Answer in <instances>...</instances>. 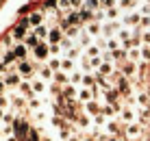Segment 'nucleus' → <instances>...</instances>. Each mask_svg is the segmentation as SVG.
I'll list each match as a JSON object with an SVG mask.
<instances>
[{"label":"nucleus","mask_w":150,"mask_h":141,"mask_svg":"<svg viewBox=\"0 0 150 141\" xmlns=\"http://www.w3.org/2000/svg\"><path fill=\"white\" fill-rule=\"evenodd\" d=\"M41 141H52V137H41Z\"/></svg>","instance_id":"55"},{"label":"nucleus","mask_w":150,"mask_h":141,"mask_svg":"<svg viewBox=\"0 0 150 141\" xmlns=\"http://www.w3.org/2000/svg\"><path fill=\"white\" fill-rule=\"evenodd\" d=\"M39 41H41V39L33 33V30H30V33H26V37H24V44H26V48H35Z\"/></svg>","instance_id":"19"},{"label":"nucleus","mask_w":150,"mask_h":141,"mask_svg":"<svg viewBox=\"0 0 150 141\" xmlns=\"http://www.w3.org/2000/svg\"><path fill=\"white\" fill-rule=\"evenodd\" d=\"M41 22H44V15H41V13H33V15H28V18L24 20V24H26V26H33V28L41 26Z\"/></svg>","instance_id":"10"},{"label":"nucleus","mask_w":150,"mask_h":141,"mask_svg":"<svg viewBox=\"0 0 150 141\" xmlns=\"http://www.w3.org/2000/svg\"><path fill=\"white\" fill-rule=\"evenodd\" d=\"M30 87H33V96H44L46 93V80H41V78H35V80H30Z\"/></svg>","instance_id":"9"},{"label":"nucleus","mask_w":150,"mask_h":141,"mask_svg":"<svg viewBox=\"0 0 150 141\" xmlns=\"http://www.w3.org/2000/svg\"><path fill=\"white\" fill-rule=\"evenodd\" d=\"M48 67H50L52 72H61V59L52 56V59H50V63H48Z\"/></svg>","instance_id":"36"},{"label":"nucleus","mask_w":150,"mask_h":141,"mask_svg":"<svg viewBox=\"0 0 150 141\" xmlns=\"http://www.w3.org/2000/svg\"><path fill=\"white\" fill-rule=\"evenodd\" d=\"M89 63H91V70H98L102 63V54H98V56H89Z\"/></svg>","instance_id":"39"},{"label":"nucleus","mask_w":150,"mask_h":141,"mask_svg":"<svg viewBox=\"0 0 150 141\" xmlns=\"http://www.w3.org/2000/svg\"><path fill=\"white\" fill-rule=\"evenodd\" d=\"M52 76H54V72L50 70L48 65H46V67H41V70H39V78H41V80H52Z\"/></svg>","instance_id":"26"},{"label":"nucleus","mask_w":150,"mask_h":141,"mask_svg":"<svg viewBox=\"0 0 150 141\" xmlns=\"http://www.w3.org/2000/svg\"><path fill=\"white\" fill-rule=\"evenodd\" d=\"M0 109H2V111H4V109H9V98L4 96V93H0Z\"/></svg>","instance_id":"46"},{"label":"nucleus","mask_w":150,"mask_h":141,"mask_svg":"<svg viewBox=\"0 0 150 141\" xmlns=\"http://www.w3.org/2000/svg\"><path fill=\"white\" fill-rule=\"evenodd\" d=\"M4 87H7V85H4V80L0 78V93H4Z\"/></svg>","instance_id":"53"},{"label":"nucleus","mask_w":150,"mask_h":141,"mask_svg":"<svg viewBox=\"0 0 150 141\" xmlns=\"http://www.w3.org/2000/svg\"><path fill=\"white\" fill-rule=\"evenodd\" d=\"M105 13H107V20H115L117 15H120V9H117V7H111V9H105Z\"/></svg>","instance_id":"38"},{"label":"nucleus","mask_w":150,"mask_h":141,"mask_svg":"<svg viewBox=\"0 0 150 141\" xmlns=\"http://www.w3.org/2000/svg\"><path fill=\"white\" fill-rule=\"evenodd\" d=\"M126 135L131 139H135L137 135H139V126H137V124H126Z\"/></svg>","instance_id":"33"},{"label":"nucleus","mask_w":150,"mask_h":141,"mask_svg":"<svg viewBox=\"0 0 150 141\" xmlns=\"http://www.w3.org/2000/svg\"><path fill=\"white\" fill-rule=\"evenodd\" d=\"M26 44H15L13 46V54H15V59H20V61H24V56H26Z\"/></svg>","instance_id":"17"},{"label":"nucleus","mask_w":150,"mask_h":141,"mask_svg":"<svg viewBox=\"0 0 150 141\" xmlns=\"http://www.w3.org/2000/svg\"><path fill=\"white\" fill-rule=\"evenodd\" d=\"M57 4H59V9H63V11H68V9H72V2H70V0H59Z\"/></svg>","instance_id":"47"},{"label":"nucleus","mask_w":150,"mask_h":141,"mask_svg":"<svg viewBox=\"0 0 150 141\" xmlns=\"http://www.w3.org/2000/svg\"><path fill=\"white\" fill-rule=\"evenodd\" d=\"M98 54H102V48L98 44H91L89 48H85V56H98Z\"/></svg>","instance_id":"24"},{"label":"nucleus","mask_w":150,"mask_h":141,"mask_svg":"<svg viewBox=\"0 0 150 141\" xmlns=\"http://www.w3.org/2000/svg\"><path fill=\"white\" fill-rule=\"evenodd\" d=\"M33 33H35V35H37V37H39V39H44V41H46V39H48V28H46V26H44V24H41V26H37V28H33Z\"/></svg>","instance_id":"31"},{"label":"nucleus","mask_w":150,"mask_h":141,"mask_svg":"<svg viewBox=\"0 0 150 141\" xmlns=\"http://www.w3.org/2000/svg\"><path fill=\"white\" fill-rule=\"evenodd\" d=\"M91 41H94V37H91L87 30H81V33H79V44H81V48H89Z\"/></svg>","instance_id":"14"},{"label":"nucleus","mask_w":150,"mask_h":141,"mask_svg":"<svg viewBox=\"0 0 150 141\" xmlns=\"http://www.w3.org/2000/svg\"><path fill=\"white\" fill-rule=\"evenodd\" d=\"M117 117H120L124 124H133V122H135V113H133L131 106H122V109H120V115H117Z\"/></svg>","instance_id":"7"},{"label":"nucleus","mask_w":150,"mask_h":141,"mask_svg":"<svg viewBox=\"0 0 150 141\" xmlns=\"http://www.w3.org/2000/svg\"><path fill=\"white\" fill-rule=\"evenodd\" d=\"M4 65H7V63H4V61H0V74H7V70H4Z\"/></svg>","instance_id":"52"},{"label":"nucleus","mask_w":150,"mask_h":141,"mask_svg":"<svg viewBox=\"0 0 150 141\" xmlns=\"http://www.w3.org/2000/svg\"><path fill=\"white\" fill-rule=\"evenodd\" d=\"M52 80H57V82H61V85H65V82H70V76L65 74V72H54Z\"/></svg>","instance_id":"32"},{"label":"nucleus","mask_w":150,"mask_h":141,"mask_svg":"<svg viewBox=\"0 0 150 141\" xmlns=\"http://www.w3.org/2000/svg\"><path fill=\"white\" fill-rule=\"evenodd\" d=\"M70 85H83V76H85V72H81V70H74V72H70Z\"/></svg>","instance_id":"16"},{"label":"nucleus","mask_w":150,"mask_h":141,"mask_svg":"<svg viewBox=\"0 0 150 141\" xmlns=\"http://www.w3.org/2000/svg\"><path fill=\"white\" fill-rule=\"evenodd\" d=\"M137 7V0H120V9L122 11H131Z\"/></svg>","instance_id":"30"},{"label":"nucleus","mask_w":150,"mask_h":141,"mask_svg":"<svg viewBox=\"0 0 150 141\" xmlns=\"http://www.w3.org/2000/svg\"><path fill=\"white\" fill-rule=\"evenodd\" d=\"M117 91L122 93V96H131V85H128V80H126V76H122L120 80H117V87H115Z\"/></svg>","instance_id":"12"},{"label":"nucleus","mask_w":150,"mask_h":141,"mask_svg":"<svg viewBox=\"0 0 150 141\" xmlns=\"http://www.w3.org/2000/svg\"><path fill=\"white\" fill-rule=\"evenodd\" d=\"M122 22H124V26H126V28H131V26H139V22H142V13H139V11L126 13Z\"/></svg>","instance_id":"5"},{"label":"nucleus","mask_w":150,"mask_h":141,"mask_svg":"<svg viewBox=\"0 0 150 141\" xmlns=\"http://www.w3.org/2000/svg\"><path fill=\"white\" fill-rule=\"evenodd\" d=\"M61 39H63V30H61L59 26H52V28L48 30V39L46 41H48V44H59Z\"/></svg>","instance_id":"6"},{"label":"nucleus","mask_w":150,"mask_h":141,"mask_svg":"<svg viewBox=\"0 0 150 141\" xmlns=\"http://www.w3.org/2000/svg\"><path fill=\"white\" fill-rule=\"evenodd\" d=\"M139 28L148 30L150 28V15H142V22H139Z\"/></svg>","instance_id":"41"},{"label":"nucleus","mask_w":150,"mask_h":141,"mask_svg":"<svg viewBox=\"0 0 150 141\" xmlns=\"http://www.w3.org/2000/svg\"><path fill=\"white\" fill-rule=\"evenodd\" d=\"M2 115H4V111H2V109H0V122H2Z\"/></svg>","instance_id":"56"},{"label":"nucleus","mask_w":150,"mask_h":141,"mask_svg":"<svg viewBox=\"0 0 150 141\" xmlns=\"http://www.w3.org/2000/svg\"><path fill=\"white\" fill-rule=\"evenodd\" d=\"M20 91H22V93H26V96H33V87H30V82H28V80L20 82Z\"/></svg>","instance_id":"37"},{"label":"nucleus","mask_w":150,"mask_h":141,"mask_svg":"<svg viewBox=\"0 0 150 141\" xmlns=\"http://www.w3.org/2000/svg\"><path fill=\"white\" fill-rule=\"evenodd\" d=\"M48 50H50V54H59L61 46H59V44H48Z\"/></svg>","instance_id":"49"},{"label":"nucleus","mask_w":150,"mask_h":141,"mask_svg":"<svg viewBox=\"0 0 150 141\" xmlns=\"http://www.w3.org/2000/svg\"><path fill=\"white\" fill-rule=\"evenodd\" d=\"M11 102H13V109H22L24 106V98L22 96H11Z\"/></svg>","instance_id":"40"},{"label":"nucleus","mask_w":150,"mask_h":141,"mask_svg":"<svg viewBox=\"0 0 150 141\" xmlns=\"http://www.w3.org/2000/svg\"><path fill=\"white\" fill-rule=\"evenodd\" d=\"M68 141H81V139H79V137H76V135H72V137H70Z\"/></svg>","instance_id":"54"},{"label":"nucleus","mask_w":150,"mask_h":141,"mask_svg":"<svg viewBox=\"0 0 150 141\" xmlns=\"http://www.w3.org/2000/svg\"><path fill=\"white\" fill-rule=\"evenodd\" d=\"M4 85L7 87H20V82H22V78H20V74H18V70H9L7 74H4Z\"/></svg>","instance_id":"2"},{"label":"nucleus","mask_w":150,"mask_h":141,"mask_svg":"<svg viewBox=\"0 0 150 141\" xmlns=\"http://www.w3.org/2000/svg\"><path fill=\"white\" fill-rule=\"evenodd\" d=\"M4 63H13V61H15V54H13V50H9V52H4Z\"/></svg>","instance_id":"45"},{"label":"nucleus","mask_w":150,"mask_h":141,"mask_svg":"<svg viewBox=\"0 0 150 141\" xmlns=\"http://www.w3.org/2000/svg\"><path fill=\"white\" fill-rule=\"evenodd\" d=\"M26 37V24H20V26H15L13 28V39H24Z\"/></svg>","instance_id":"22"},{"label":"nucleus","mask_w":150,"mask_h":141,"mask_svg":"<svg viewBox=\"0 0 150 141\" xmlns=\"http://www.w3.org/2000/svg\"><path fill=\"white\" fill-rule=\"evenodd\" d=\"M87 33L89 35H100L102 33V26H100V22H87Z\"/></svg>","instance_id":"21"},{"label":"nucleus","mask_w":150,"mask_h":141,"mask_svg":"<svg viewBox=\"0 0 150 141\" xmlns=\"http://www.w3.org/2000/svg\"><path fill=\"white\" fill-rule=\"evenodd\" d=\"M100 7L102 9H111V7H115V0H100Z\"/></svg>","instance_id":"48"},{"label":"nucleus","mask_w":150,"mask_h":141,"mask_svg":"<svg viewBox=\"0 0 150 141\" xmlns=\"http://www.w3.org/2000/svg\"><path fill=\"white\" fill-rule=\"evenodd\" d=\"M85 9H89V11H98V9H102L100 7V0H85V4H83Z\"/></svg>","instance_id":"34"},{"label":"nucleus","mask_w":150,"mask_h":141,"mask_svg":"<svg viewBox=\"0 0 150 141\" xmlns=\"http://www.w3.org/2000/svg\"><path fill=\"white\" fill-rule=\"evenodd\" d=\"M109 54H111V61H126L128 59V54H126V50H124V48H117V50L109 52Z\"/></svg>","instance_id":"20"},{"label":"nucleus","mask_w":150,"mask_h":141,"mask_svg":"<svg viewBox=\"0 0 150 141\" xmlns=\"http://www.w3.org/2000/svg\"><path fill=\"white\" fill-rule=\"evenodd\" d=\"M81 15L79 13H68V18L63 20V28H68V26H81Z\"/></svg>","instance_id":"11"},{"label":"nucleus","mask_w":150,"mask_h":141,"mask_svg":"<svg viewBox=\"0 0 150 141\" xmlns=\"http://www.w3.org/2000/svg\"><path fill=\"white\" fill-rule=\"evenodd\" d=\"M70 2H72V7H74V9H83L85 0H70Z\"/></svg>","instance_id":"51"},{"label":"nucleus","mask_w":150,"mask_h":141,"mask_svg":"<svg viewBox=\"0 0 150 141\" xmlns=\"http://www.w3.org/2000/svg\"><path fill=\"white\" fill-rule=\"evenodd\" d=\"M133 74H135V63H133V61H131V63L126 65V70H124V76L128 78V76H133Z\"/></svg>","instance_id":"42"},{"label":"nucleus","mask_w":150,"mask_h":141,"mask_svg":"<svg viewBox=\"0 0 150 141\" xmlns=\"http://www.w3.org/2000/svg\"><path fill=\"white\" fill-rule=\"evenodd\" d=\"M105 126H107V133L109 135H117L120 133V126H117V122H113V119H107Z\"/></svg>","instance_id":"28"},{"label":"nucleus","mask_w":150,"mask_h":141,"mask_svg":"<svg viewBox=\"0 0 150 141\" xmlns=\"http://www.w3.org/2000/svg\"><path fill=\"white\" fill-rule=\"evenodd\" d=\"M94 85H96V78H94V76H89V74H85V76H83V87L91 89Z\"/></svg>","instance_id":"35"},{"label":"nucleus","mask_w":150,"mask_h":141,"mask_svg":"<svg viewBox=\"0 0 150 141\" xmlns=\"http://www.w3.org/2000/svg\"><path fill=\"white\" fill-rule=\"evenodd\" d=\"M85 113H87L89 117L100 115V113H102V104L98 102V100H89V102H85Z\"/></svg>","instance_id":"3"},{"label":"nucleus","mask_w":150,"mask_h":141,"mask_svg":"<svg viewBox=\"0 0 150 141\" xmlns=\"http://www.w3.org/2000/svg\"><path fill=\"white\" fill-rule=\"evenodd\" d=\"M48 54H50V50H48V41H39V44L33 48V59H35V61H44Z\"/></svg>","instance_id":"1"},{"label":"nucleus","mask_w":150,"mask_h":141,"mask_svg":"<svg viewBox=\"0 0 150 141\" xmlns=\"http://www.w3.org/2000/svg\"><path fill=\"white\" fill-rule=\"evenodd\" d=\"M107 41V48H109V52H113V50H117V48H120V39H117V37H107L105 39Z\"/></svg>","instance_id":"27"},{"label":"nucleus","mask_w":150,"mask_h":141,"mask_svg":"<svg viewBox=\"0 0 150 141\" xmlns=\"http://www.w3.org/2000/svg\"><path fill=\"white\" fill-rule=\"evenodd\" d=\"M33 65L28 63V61H20V65H18V74L20 76H24V78H33Z\"/></svg>","instance_id":"8"},{"label":"nucleus","mask_w":150,"mask_h":141,"mask_svg":"<svg viewBox=\"0 0 150 141\" xmlns=\"http://www.w3.org/2000/svg\"><path fill=\"white\" fill-rule=\"evenodd\" d=\"M148 102H150V98H148V93H146V91L137 93V106H139V109H146V106H148Z\"/></svg>","instance_id":"25"},{"label":"nucleus","mask_w":150,"mask_h":141,"mask_svg":"<svg viewBox=\"0 0 150 141\" xmlns=\"http://www.w3.org/2000/svg\"><path fill=\"white\" fill-rule=\"evenodd\" d=\"M79 124H81V126H85V128H87V126L91 124V117H89V115H81V117H79Z\"/></svg>","instance_id":"43"},{"label":"nucleus","mask_w":150,"mask_h":141,"mask_svg":"<svg viewBox=\"0 0 150 141\" xmlns=\"http://www.w3.org/2000/svg\"><path fill=\"white\" fill-rule=\"evenodd\" d=\"M102 24H105V22H102ZM117 30H120V24H117L115 20H107V24L102 26V33H105L107 37H115ZM102 33H100V35H102Z\"/></svg>","instance_id":"4"},{"label":"nucleus","mask_w":150,"mask_h":141,"mask_svg":"<svg viewBox=\"0 0 150 141\" xmlns=\"http://www.w3.org/2000/svg\"><path fill=\"white\" fill-rule=\"evenodd\" d=\"M61 72H65V74L74 72V59H70V56H63V59H61Z\"/></svg>","instance_id":"18"},{"label":"nucleus","mask_w":150,"mask_h":141,"mask_svg":"<svg viewBox=\"0 0 150 141\" xmlns=\"http://www.w3.org/2000/svg\"><path fill=\"white\" fill-rule=\"evenodd\" d=\"M15 122V117L11 115V113H4V115H2V124H13Z\"/></svg>","instance_id":"50"},{"label":"nucleus","mask_w":150,"mask_h":141,"mask_svg":"<svg viewBox=\"0 0 150 141\" xmlns=\"http://www.w3.org/2000/svg\"><path fill=\"white\" fill-rule=\"evenodd\" d=\"M98 74H102V76H107V78H109L111 74H113V63H111V61H102V63H100V67H98Z\"/></svg>","instance_id":"13"},{"label":"nucleus","mask_w":150,"mask_h":141,"mask_svg":"<svg viewBox=\"0 0 150 141\" xmlns=\"http://www.w3.org/2000/svg\"><path fill=\"white\" fill-rule=\"evenodd\" d=\"M128 61H133V63H137L139 59H142V48H128Z\"/></svg>","instance_id":"23"},{"label":"nucleus","mask_w":150,"mask_h":141,"mask_svg":"<svg viewBox=\"0 0 150 141\" xmlns=\"http://www.w3.org/2000/svg\"><path fill=\"white\" fill-rule=\"evenodd\" d=\"M59 46H61V48H63L65 52H70L72 48H76V46H74V41H72V37H63V39L59 41Z\"/></svg>","instance_id":"29"},{"label":"nucleus","mask_w":150,"mask_h":141,"mask_svg":"<svg viewBox=\"0 0 150 141\" xmlns=\"http://www.w3.org/2000/svg\"><path fill=\"white\" fill-rule=\"evenodd\" d=\"M142 61H150V46H144L142 48Z\"/></svg>","instance_id":"44"},{"label":"nucleus","mask_w":150,"mask_h":141,"mask_svg":"<svg viewBox=\"0 0 150 141\" xmlns=\"http://www.w3.org/2000/svg\"><path fill=\"white\" fill-rule=\"evenodd\" d=\"M79 100H81V102L96 100V98H94V91H91V89H87V87H81V89H79Z\"/></svg>","instance_id":"15"}]
</instances>
